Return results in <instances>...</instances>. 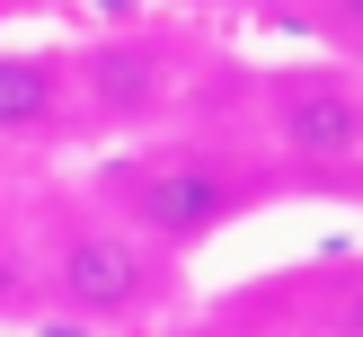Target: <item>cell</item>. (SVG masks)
<instances>
[{
  "label": "cell",
  "mask_w": 363,
  "mask_h": 337,
  "mask_svg": "<svg viewBox=\"0 0 363 337\" xmlns=\"http://www.w3.org/2000/svg\"><path fill=\"white\" fill-rule=\"evenodd\" d=\"M116 204L151 240H204L230 213V169H213V160H142V169H116Z\"/></svg>",
  "instance_id": "obj_1"
},
{
  "label": "cell",
  "mask_w": 363,
  "mask_h": 337,
  "mask_svg": "<svg viewBox=\"0 0 363 337\" xmlns=\"http://www.w3.org/2000/svg\"><path fill=\"white\" fill-rule=\"evenodd\" d=\"M275 133L293 160H319V169H337V160H354L363 142V98L346 71H293V80H275Z\"/></svg>",
  "instance_id": "obj_2"
},
{
  "label": "cell",
  "mask_w": 363,
  "mask_h": 337,
  "mask_svg": "<svg viewBox=\"0 0 363 337\" xmlns=\"http://www.w3.org/2000/svg\"><path fill=\"white\" fill-rule=\"evenodd\" d=\"M53 284H62L71 311L116 319V311H133V302L151 293V248H142L133 231H80V240L62 248V266H53Z\"/></svg>",
  "instance_id": "obj_3"
},
{
  "label": "cell",
  "mask_w": 363,
  "mask_h": 337,
  "mask_svg": "<svg viewBox=\"0 0 363 337\" xmlns=\"http://www.w3.org/2000/svg\"><path fill=\"white\" fill-rule=\"evenodd\" d=\"M160 80H169V62H160L151 45H133V35L80 53V89H89V106H98V116H151Z\"/></svg>",
  "instance_id": "obj_4"
},
{
  "label": "cell",
  "mask_w": 363,
  "mask_h": 337,
  "mask_svg": "<svg viewBox=\"0 0 363 337\" xmlns=\"http://www.w3.org/2000/svg\"><path fill=\"white\" fill-rule=\"evenodd\" d=\"M62 124V71L35 53H0V133H53Z\"/></svg>",
  "instance_id": "obj_5"
}]
</instances>
